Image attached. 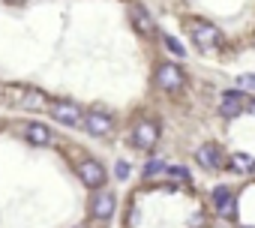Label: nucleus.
<instances>
[{"label":"nucleus","mask_w":255,"mask_h":228,"mask_svg":"<svg viewBox=\"0 0 255 228\" xmlns=\"http://www.w3.org/2000/svg\"><path fill=\"white\" fill-rule=\"evenodd\" d=\"M48 114H51L57 123L78 129V126H84V114H87V111H84L78 102H72V99H51V102H48Z\"/></svg>","instance_id":"2"},{"label":"nucleus","mask_w":255,"mask_h":228,"mask_svg":"<svg viewBox=\"0 0 255 228\" xmlns=\"http://www.w3.org/2000/svg\"><path fill=\"white\" fill-rule=\"evenodd\" d=\"M75 228H84V225H75Z\"/></svg>","instance_id":"21"},{"label":"nucleus","mask_w":255,"mask_h":228,"mask_svg":"<svg viewBox=\"0 0 255 228\" xmlns=\"http://www.w3.org/2000/svg\"><path fill=\"white\" fill-rule=\"evenodd\" d=\"M162 171H168V165H165L162 159H150V162L144 165V177H156V174H162Z\"/></svg>","instance_id":"15"},{"label":"nucleus","mask_w":255,"mask_h":228,"mask_svg":"<svg viewBox=\"0 0 255 228\" xmlns=\"http://www.w3.org/2000/svg\"><path fill=\"white\" fill-rule=\"evenodd\" d=\"M246 105H249V99L240 90H225L219 96V114H222V117H237V114H243Z\"/></svg>","instance_id":"10"},{"label":"nucleus","mask_w":255,"mask_h":228,"mask_svg":"<svg viewBox=\"0 0 255 228\" xmlns=\"http://www.w3.org/2000/svg\"><path fill=\"white\" fill-rule=\"evenodd\" d=\"M24 138H27L30 144H36V147H51V144L57 141V135L51 132V126H45V123H39V120H33V123L24 126Z\"/></svg>","instance_id":"12"},{"label":"nucleus","mask_w":255,"mask_h":228,"mask_svg":"<svg viewBox=\"0 0 255 228\" xmlns=\"http://www.w3.org/2000/svg\"><path fill=\"white\" fill-rule=\"evenodd\" d=\"M114 210H117V198H114V192H108V189H93V198H90V216H93L96 222H108V219L114 216Z\"/></svg>","instance_id":"8"},{"label":"nucleus","mask_w":255,"mask_h":228,"mask_svg":"<svg viewBox=\"0 0 255 228\" xmlns=\"http://www.w3.org/2000/svg\"><path fill=\"white\" fill-rule=\"evenodd\" d=\"M243 228H255V225H243Z\"/></svg>","instance_id":"20"},{"label":"nucleus","mask_w":255,"mask_h":228,"mask_svg":"<svg viewBox=\"0 0 255 228\" xmlns=\"http://www.w3.org/2000/svg\"><path fill=\"white\" fill-rule=\"evenodd\" d=\"M195 159H198V165L204 168V171H216V168H222L225 165V153H222V147L219 144H201L198 150H195Z\"/></svg>","instance_id":"9"},{"label":"nucleus","mask_w":255,"mask_h":228,"mask_svg":"<svg viewBox=\"0 0 255 228\" xmlns=\"http://www.w3.org/2000/svg\"><path fill=\"white\" fill-rule=\"evenodd\" d=\"M129 21H132V27H135L141 36H153V33H156V21H153V15H150L141 3H132V6H129Z\"/></svg>","instance_id":"11"},{"label":"nucleus","mask_w":255,"mask_h":228,"mask_svg":"<svg viewBox=\"0 0 255 228\" xmlns=\"http://www.w3.org/2000/svg\"><path fill=\"white\" fill-rule=\"evenodd\" d=\"M165 174H168L171 180H180V183H186V180H189V174H186V168H168Z\"/></svg>","instance_id":"17"},{"label":"nucleus","mask_w":255,"mask_h":228,"mask_svg":"<svg viewBox=\"0 0 255 228\" xmlns=\"http://www.w3.org/2000/svg\"><path fill=\"white\" fill-rule=\"evenodd\" d=\"M162 45H165V48H168L174 57H183V54H186V48H183V45H180L174 36H162Z\"/></svg>","instance_id":"16"},{"label":"nucleus","mask_w":255,"mask_h":228,"mask_svg":"<svg viewBox=\"0 0 255 228\" xmlns=\"http://www.w3.org/2000/svg\"><path fill=\"white\" fill-rule=\"evenodd\" d=\"M114 174L123 180V177H129V165H126V162H117V168H114Z\"/></svg>","instance_id":"19"},{"label":"nucleus","mask_w":255,"mask_h":228,"mask_svg":"<svg viewBox=\"0 0 255 228\" xmlns=\"http://www.w3.org/2000/svg\"><path fill=\"white\" fill-rule=\"evenodd\" d=\"M186 30H189V39L195 42V48H201V51H216V48L222 45V30H219L216 24L204 21V18L189 21Z\"/></svg>","instance_id":"1"},{"label":"nucleus","mask_w":255,"mask_h":228,"mask_svg":"<svg viewBox=\"0 0 255 228\" xmlns=\"http://www.w3.org/2000/svg\"><path fill=\"white\" fill-rule=\"evenodd\" d=\"M81 129H87L93 138L111 135V132H114V117H111V111H105V108H90V111L84 114V126H81Z\"/></svg>","instance_id":"6"},{"label":"nucleus","mask_w":255,"mask_h":228,"mask_svg":"<svg viewBox=\"0 0 255 228\" xmlns=\"http://www.w3.org/2000/svg\"><path fill=\"white\" fill-rule=\"evenodd\" d=\"M6 99L9 102H15V105H21V108H48V96L42 93V90H36V87H6Z\"/></svg>","instance_id":"7"},{"label":"nucleus","mask_w":255,"mask_h":228,"mask_svg":"<svg viewBox=\"0 0 255 228\" xmlns=\"http://www.w3.org/2000/svg\"><path fill=\"white\" fill-rule=\"evenodd\" d=\"M213 207L222 219H234V210H237V198L228 186H216L213 189Z\"/></svg>","instance_id":"13"},{"label":"nucleus","mask_w":255,"mask_h":228,"mask_svg":"<svg viewBox=\"0 0 255 228\" xmlns=\"http://www.w3.org/2000/svg\"><path fill=\"white\" fill-rule=\"evenodd\" d=\"M237 87H243V90H255V75H249V72L240 75V78H237Z\"/></svg>","instance_id":"18"},{"label":"nucleus","mask_w":255,"mask_h":228,"mask_svg":"<svg viewBox=\"0 0 255 228\" xmlns=\"http://www.w3.org/2000/svg\"><path fill=\"white\" fill-rule=\"evenodd\" d=\"M156 87L165 90V93L183 90V87H186V72H183V66H177V63H171V60L159 63V66H156Z\"/></svg>","instance_id":"4"},{"label":"nucleus","mask_w":255,"mask_h":228,"mask_svg":"<svg viewBox=\"0 0 255 228\" xmlns=\"http://www.w3.org/2000/svg\"><path fill=\"white\" fill-rule=\"evenodd\" d=\"M132 147L135 150H153L156 144H159V123L156 120H150V117H141L135 126H132Z\"/></svg>","instance_id":"5"},{"label":"nucleus","mask_w":255,"mask_h":228,"mask_svg":"<svg viewBox=\"0 0 255 228\" xmlns=\"http://www.w3.org/2000/svg\"><path fill=\"white\" fill-rule=\"evenodd\" d=\"M75 174H78V180H81L84 186H90V189H102L105 180H108L105 165H102L99 159H93V156L78 159V162H75Z\"/></svg>","instance_id":"3"},{"label":"nucleus","mask_w":255,"mask_h":228,"mask_svg":"<svg viewBox=\"0 0 255 228\" xmlns=\"http://www.w3.org/2000/svg\"><path fill=\"white\" fill-rule=\"evenodd\" d=\"M228 168H231L234 174H252V171H255V159H252L249 153H234V156L228 159Z\"/></svg>","instance_id":"14"}]
</instances>
